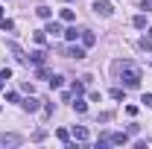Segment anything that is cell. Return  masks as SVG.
<instances>
[{
    "label": "cell",
    "mask_w": 152,
    "mask_h": 149,
    "mask_svg": "<svg viewBox=\"0 0 152 149\" xmlns=\"http://www.w3.org/2000/svg\"><path fill=\"white\" fill-rule=\"evenodd\" d=\"M6 102H20L18 91H6Z\"/></svg>",
    "instance_id": "cell-23"
},
{
    "label": "cell",
    "mask_w": 152,
    "mask_h": 149,
    "mask_svg": "<svg viewBox=\"0 0 152 149\" xmlns=\"http://www.w3.org/2000/svg\"><path fill=\"white\" fill-rule=\"evenodd\" d=\"M64 3H73V0H64Z\"/></svg>",
    "instance_id": "cell-31"
},
{
    "label": "cell",
    "mask_w": 152,
    "mask_h": 149,
    "mask_svg": "<svg viewBox=\"0 0 152 149\" xmlns=\"http://www.w3.org/2000/svg\"><path fill=\"white\" fill-rule=\"evenodd\" d=\"M70 93H73V96L85 93V85H82V82H73V85H70Z\"/></svg>",
    "instance_id": "cell-22"
},
{
    "label": "cell",
    "mask_w": 152,
    "mask_h": 149,
    "mask_svg": "<svg viewBox=\"0 0 152 149\" xmlns=\"http://www.w3.org/2000/svg\"><path fill=\"white\" fill-rule=\"evenodd\" d=\"M73 108H76V114H85V111H88V102H82V99L76 96V99H73Z\"/></svg>",
    "instance_id": "cell-16"
},
{
    "label": "cell",
    "mask_w": 152,
    "mask_h": 149,
    "mask_svg": "<svg viewBox=\"0 0 152 149\" xmlns=\"http://www.w3.org/2000/svg\"><path fill=\"white\" fill-rule=\"evenodd\" d=\"M79 38H82V47H94V44H96V35L91 32V29H82Z\"/></svg>",
    "instance_id": "cell-6"
},
{
    "label": "cell",
    "mask_w": 152,
    "mask_h": 149,
    "mask_svg": "<svg viewBox=\"0 0 152 149\" xmlns=\"http://www.w3.org/2000/svg\"><path fill=\"white\" fill-rule=\"evenodd\" d=\"M56 134H58V140H61L64 146H70V143H73V140H70V131H67V129H58Z\"/></svg>",
    "instance_id": "cell-14"
},
{
    "label": "cell",
    "mask_w": 152,
    "mask_h": 149,
    "mask_svg": "<svg viewBox=\"0 0 152 149\" xmlns=\"http://www.w3.org/2000/svg\"><path fill=\"white\" fill-rule=\"evenodd\" d=\"M67 53H70L73 58H85V47H70Z\"/></svg>",
    "instance_id": "cell-18"
},
{
    "label": "cell",
    "mask_w": 152,
    "mask_h": 149,
    "mask_svg": "<svg viewBox=\"0 0 152 149\" xmlns=\"http://www.w3.org/2000/svg\"><path fill=\"white\" fill-rule=\"evenodd\" d=\"M73 137L79 143H85V140H88V129H85V126H73Z\"/></svg>",
    "instance_id": "cell-9"
},
{
    "label": "cell",
    "mask_w": 152,
    "mask_h": 149,
    "mask_svg": "<svg viewBox=\"0 0 152 149\" xmlns=\"http://www.w3.org/2000/svg\"><path fill=\"white\" fill-rule=\"evenodd\" d=\"M140 102H146V105H152V93H143V99Z\"/></svg>",
    "instance_id": "cell-27"
},
{
    "label": "cell",
    "mask_w": 152,
    "mask_h": 149,
    "mask_svg": "<svg viewBox=\"0 0 152 149\" xmlns=\"http://www.w3.org/2000/svg\"><path fill=\"white\" fill-rule=\"evenodd\" d=\"M29 61H32V64H44V61H47V53H44V50H32V53H29Z\"/></svg>",
    "instance_id": "cell-7"
},
{
    "label": "cell",
    "mask_w": 152,
    "mask_h": 149,
    "mask_svg": "<svg viewBox=\"0 0 152 149\" xmlns=\"http://www.w3.org/2000/svg\"><path fill=\"white\" fill-rule=\"evenodd\" d=\"M32 38H35V44H47V32H44V29L32 32Z\"/></svg>",
    "instance_id": "cell-20"
},
{
    "label": "cell",
    "mask_w": 152,
    "mask_h": 149,
    "mask_svg": "<svg viewBox=\"0 0 152 149\" xmlns=\"http://www.w3.org/2000/svg\"><path fill=\"white\" fill-rule=\"evenodd\" d=\"M35 15H38V18H44V20H50V18H53V9H50V6H38Z\"/></svg>",
    "instance_id": "cell-11"
},
{
    "label": "cell",
    "mask_w": 152,
    "mask_h": 149,
    "mask_svg": "<svg viewBox=\"0 0 152 149\" xmlns=\"http://www.w3.org/2000/svg\"><path fill=\"white\" fill-rule=\"evenodd\" d=\"M0 18H3V6H0Z\"/></svg>",
    "instance_id": "cell-30"
},
{
    "label": "cell",
    "mask_w": 152,
    "mask_h": 149,
    "mask_svg": "<svg viewBox=\"0 0 152 149\" xmlns=\"http://www.w3.org/2000/svg\"><path fill=\"white\" fill-rule=\"evenodd\" d=\"M0 26H3V32H12V29H15V20H9V18H0Z\"/></svg>",
    "instance_id": "cell-17"
},
{
    "label": "cell",
    "mask_w": 152,
    "mask_h": 149,
    "mask_svg": "<svg viewBox=\"0 0 152 149\" xmlns=\"http://www.w3.org/2000/svg\"><path fill=\"white\" fill-rule=\"evenodd\" d=\"M146 38H149V41H152V26H149V29H146Z\"/></svg>",
    "instance_id": "cell-28"
},
{
    "label": "cell",
    "mask_w": 152,
    "mask_h": 149,
    "mask_svg": "<svg viewBox=\"0 0 152 149\" xmlns=\"http://www.w3.org/2000/svg\"><path fill=\"white\" fill-rule=\"evenodd\" d=\"M94 12H96V15H102V18H111V15H114V6L108 3V0H96V3H94Z\"/></svg>",
    "instance_id": "cell-2"
},
{
    "label": "cell",
    "mask_w": 152,
    "mask_h": 149,
    "mask_svg": "<svg viewBox=\"0 0 152 149\" xmlns=\"http://www.w3.org/2000/svg\"><path fill=\"white\" fill-rule=\"evenodd\" d=\"M20 108H23V111H29V114H35L38 108H41V102H38L35 96H26V99H20Z\"/></svg>",
    "instance_id": "cell-4"
},
{
    "label": "cell",
    "mask_w": 152,
    "mask_h": 149,
    "mask_svg": "<svg viewBox=\"0 0 152 149\" xmlns=\"http://www.w3.org/2000/svg\"><path fill=\"white\" fill-rule=\"evenodd\" d=\"M44 32H50V35H64L61 23H56V20H47V29H44Z\"/></svg>",
    "instance_id": "cell-8"
},
{
    "label": "cell",
    "mask_w": 152,
    "mask_h": 149,
    "mask_svg": "<svg viewBox=\"0 0 152 149\" xmlns=\"http://www.w3.org/2000/svg\"><path fill=\"white\" fill-rule=\"evenodd\" d=\"M123 96H126L123 88H114V91H111V99H123Z\"/></svg>",
    "instance_id": "cell-25"
},
{
    "label": "cell",
    "mask_w": 152,
    "mask_h": 149,
    "mask_svg": "<svg viewBox=\"0 0 152 149\" xmlns=\"http://www.w3.org/2000/svg\"><path fill=\"white\" fill-rule=\"evenodd\" d=\"M6 47H9L12 53H15V58H18V61H26V56H23V50H20V47H18V44H15V41H9Z\"/></svg>",
    "instance_id": "cell-10"
},
{
    "label": "cell",
    "mask_w": 152,
    "mask_h": 149,
    "mask_svg": "<svg viewBox=\"0 0 152 149\" xmlns=\"http://www.w3.org/2000/svg\"><path fill=\"white\" fill-rule=\"evenodd\" d=\"M137 9H140V12H152V0H140Z\"/></svg>",
    "instance_id": "cell-24"
},
{
    "label": "cell",
    "mask_w": 152,
    "mask_h": 149,
    "mask_svg": "<svg viewBox=\"0 0 152 149\" xmlns=\"http://www.w3.org/2000/svg\"><path fill=\"white\" fill-rule=\"evenodd\" d=\"M64 38H67V41H76V38H79L76 26H67V29H64Z\"/></svg>",
    "instance_id": "cell-21"
},
{
    "label": "cell",
    "mask_w": 152,
    "mask_h": 149,
    "mask_svg": "<svg viewBox=\"0 0 152 149\" xmlns=\"http://www.w3.org/2000/svg\"><path fill=\"white\" fill-rule=\"evenodd\" d=\"M0 88H6V79H3V76H0Z\"/></svg>",
    "instance_id": "cell-29"
},
{
    "label": "cell",
    "mask_w": 152,
    "mask_h": 149,
    "mask_svg": "<svg viewBox=\"0 0 152 149\" xmlns=\"http://www.w3.org/2000/svg\"><path fill=\"white\" fill-rule=\"evenodd\" d=\"M132 23L137 26V29H146V12H140V15H134V18H132Z\"/></svg>",
    "instance_id": "cell-12"
},
{
    "label": "cell",
    "mask_w": 152,
    "mask_h": 149,
    "mask_svg": "<svg viewBox=\"0 0 152 149\" xmlns=\"http://www.w3.org/2000/svg\"><path fill=\"white\" fill-rule=\"evenodd\" d=\"M58 18L64 20V23H73V20H76V12H73V9H61V15H58Z\"/></svg>",
    "instance_id": "cell-13"
},
{
    "label": "cell",
    "mask_w": 152,
    "mask_h": 149,
    "mask_svg": "<svg viewBox=\"0 0 152 149\" xmlns=\"http://www.w3.org/2000/svg\"><path fill=\"white\" fill-rule=\"evenodd\" d=\"M23 137L20 134H0V146H20Z\"/></svg>",
    "instance_id": "cell-3"
},
{
    "label": "cell",
    "mask_w": 152,
    "mask_h": 149,
    "mask_svg": "<svg viewBox=\"0 0 152 149\" xmlns=\"http://www.w3.org/2000/svg\"><path fill=\"white\" fill-rule=\"evenodd\" d=\"M108 143H114V146H126V143H129V134H126V131H114V134H108Z\"/></svg>",
    "instance_id": "cell-5"
},
{
    "label": "cell",
    "mask_w": 152,
    "mask_h": 149,
    "mask_svg": "<svg viewBox=\"0 0 152 149\" xmlns=\"http://www.w3.org/2000/svg\"><path fill=\"white\" fill-rule=\"evenodd\" d=\"M111 117H114L111 111H102V114H99V123H111Z\"/></svg>",
    "instance_id": "cell-26"
},
{
    "label": "cell",
    "mask_w": 152,
    "mask_h": 149,
    "mask_svg": "<svg viewBox=\"0 0 152 149\" xmlns=\"http://www.w3.org/2000/svg\"><path fill=\"white\" fill-rule=\"evenodd\" d=\"M114 70L120 73V82H123L126 88H137V85H140V67H137V64H132V61H117Z\"/></svg>",
    "instance_id": "cell-1"
},
{
    "label": "cell",
    "mask_w": 152,
    "mask_h": 149,
    "mask_svg": "<svg viewBox=\"0 0 152 149\" xmlns=\"http://www.w3.org/2000/svg\"><path fill=\"white\" fill-rule=\"evenodd\" d=\"M64 85V76H58V73H50V88H61Z\"/></svg>",
    "instance_id": "cell-15"
},
{
    "label": "cell",
    "mask_w": 152,
    "mask_h": 149,
    "mask_svg": "<svg viewBox=\"0 0 152 149\" xmlns=\"http://www.w3.org/2000/svg\"><path fill=\"white\" fill-rule=\"evenodd\" d=\"M35 76H38V79H50V70H47L44 64H38V67H35Z\"/></svg>",
    "instance_id": "cell-19"
}]
</instances>
